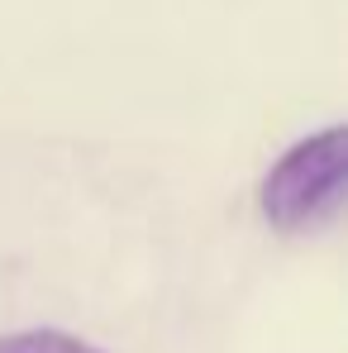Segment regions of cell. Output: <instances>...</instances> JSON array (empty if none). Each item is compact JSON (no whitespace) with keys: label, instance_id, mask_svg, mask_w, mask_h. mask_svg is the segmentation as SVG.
I'll return each instance as SVG.
<instances>
[{"label":"cell","instance_id":"obj_1","mask_svg":"<svg viewBox=\"0 0 348 353\" xmlns=\"http://www.w3.org/2000/svg\"><path fill=\"white\" fill-rule=\"evenodd\" d=\"M348 134L339 124L296 139L258 181V210L277 234H315L344 210Z\"/></svg>","mask_w":348,"mask_h":353},{"label":"cell","instance_id":"obj_2","mask_svg":"<svg viewBox=\"0 0 348 353\" xmlns=\"http://www.w3.org/2000/svg\"><path fill=\"white\" fill-rule=\"evenodd\" d=\"M0 353H105L67 330H14V334H0Z\"/></svg>","mask_w":348,"mask_h":353}]
</instances>
